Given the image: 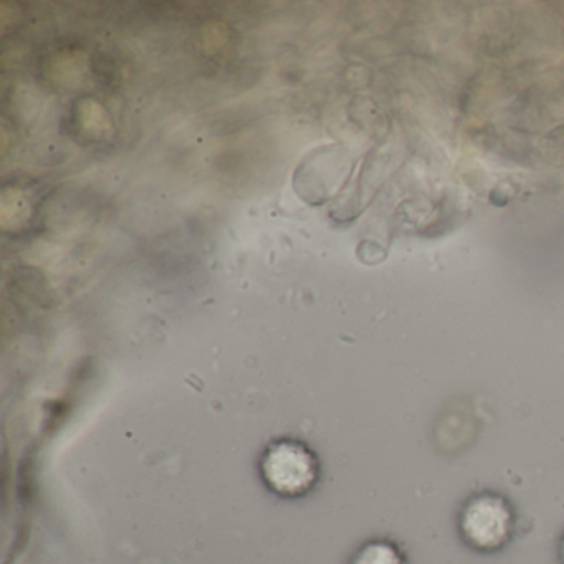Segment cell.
Masks as SVG:
<instances>
[{"mask_svg":"<svg viewBox=\"0 0 564 564\" xmlns=\"http://www.w3.org/2000/svg\"><path fill=\"white\" fill-rule=\"evenodd\" d=\"M458 528L464 540L475 550H500L513 533V510L500 495H475L462 508Z\"/></svg>","mask_w":564,"mask_h":564,"instance_id":"obj_1","label":"cell"},{"mask_svg":"<svg viewBox=\"0 0 564 564\" xmlns=\"http://www.w3.org/2000/svg\"><path fill=\"white\" fill-rule=\"evenodd\" d=\"M262 474L267 485L282 497H300L318 480V464L305 445L276 442L263 455Z\"/></svg>","mask_w":564,"mask_h":564,"instance_id":"obj_2","label":"cell"},{"mask_svg":"<svg viewBox=\"0 0 564 564\" xmlns=\"http://www.w3.org/2000/svg\"><path fill=\"white\" fill-rule=\"evenodd\" d=\"M349 564H405V557L391 541L376 540L359 547Z\"/></svg>","mask_w":564,"mask_h":564,"instance_id":"obj_3","label":"cell"},{"mask_svg":"<svg viewBox=\"0 0 564 564\" xmlns=\"http://www.w3.org/2000/svg\"><path fill=\"white\" fill-rule=\"evenodd\" d=\"M561 557H563L564 561V540L563 543H561Z\"/></svg>","mask_w":564,"mask_h":564,"instance_id":"obj_4","label":"cell"}]
</instances>
